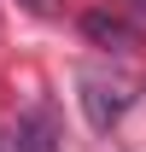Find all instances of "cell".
<instances>
[{
	"mask_svg": "<svg viewBox=\"0 0 146 152\" xmlns=\"http://www.w3.org/2000/svg\"><path fill=\"white\" fill-rule=\"evenodd\" d=\"M82 105H88V123L93 129H111L117 117L128 111V82H111V76H82Z\"/></svg>",
	"mask_w": 146,
	"mask_h": 152,
	"instance_id": "obj_1",
	"label": "cell"
},
{
	"mask_svg": "<svg viewBox=\"0 0 146 152\" xmlns=\"http://www.w3.org/2000/svg\"><path fill=\"white\" fill-rule=\"evenodd\" d=\"M82 35L93 41V47H111V53H128L134 41H140V29L123 18V12H111V6H93V12H82Z\"/></svg>",
	"mask_w": 146,
	"mask_h": 152,
	"instance_id": "obj_2",
	"label": "cell"
},
{
	"mask_svg": "<svg viewBox=\"0 0 146 152\" xmlns=\"http://www.w3.org/2000/svg\"><path fill=\"white\" fill-rule=\"evenodd\" d=\"M18 152H58V123H53V111L47 105H35L29 117H18Z\"/></svg>",
	"mask_w": 146,
	"mask_h": 152,
	"instance_id": "obj_3",
	"label": "cell"
},
{
	"mask_svg": "<svg viewBox=\"0 0 146 152\" xmlns=\"http://www.w3.org/2000/svg\"><path fill=\"white\" fill-rule=\"evenodd\" d=\"M23 6H29L35 18H58V12H64V0H23Z\"/></svg>",
	"mask_w": 146,
	"mask_h": 152,
	"instance_id": "obj_4",
	"label": "cell"
}]
</instances>
